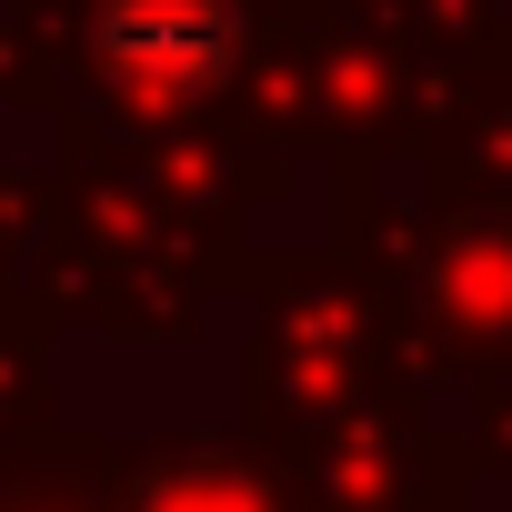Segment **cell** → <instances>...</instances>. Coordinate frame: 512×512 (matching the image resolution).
<instances>
[{"mask_svg": "<svg viewBox=\"0 0 512 512\" xmlns=\"http://www.w3.org/2000/svg\"><path fill=\"white\" fill-rule=\"evenodd\" d=\"M241 21L231 0H101V61L131 81H211L231 61Z\"/></svg>", "mask_w": 512, "mask_h": 512, "instance_id": "obj_1", "label": "cell"}]
</instances>
